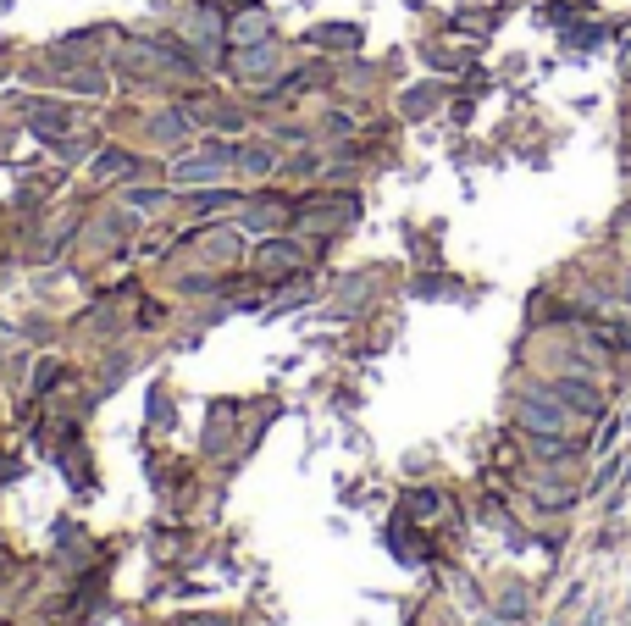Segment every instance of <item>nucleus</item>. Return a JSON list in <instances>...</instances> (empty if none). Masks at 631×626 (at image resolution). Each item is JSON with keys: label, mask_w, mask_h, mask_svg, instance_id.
I'll return each instance as SVG.
<instances>
[{"label": "nucleus", "mask_w": 631, "mask_h": 626, "mask_svg": "<svg viewBox=\"0 0 631 626\" xmlns=\"http://www.w3.org/2000/svg\"><path fill=\"white\" fill-rule=\"evenodd\" d=\"M250 261H255V272L261 277L283 283V277H299L310 266V244H299V239H261Z\"/></svg>", "instance_id": "f257e3e1"}, {"label": "nucleus", "mask_w": 631, "mask_h": 626, "mask_svg": "<svg viewBox=\"0 0 631 626\" xmlns=\"http://www.w3.org/2000/svg\"><path fill=\"white\" fill-rule=\"evenodd\" d=\"M139 167V156H128V150H106V156L95 161V178H117V172H133Z\"/></svg>", "instance_id": "4468645a"}, {"label": "nucleus", "mask_w": 631, "mask_h": 626, "mask_svg": "<svg viewBox=\"0 0 631 626\" xmlns=\"http://www.w3.org/2000/svg\"><path fill=\"white\" fill-rule=\"evenodd\" d=\"M471 626H515V621H504L499 610H482V615H471Z\"/></svg>", "instance_id": "a211bd4d"}, {"label": "nucleus", "mask_w": 631, "mask_h": 626, "mask_svg": "<svg viewBox=\"0 0 631 626\" xmlns=\"http://www.w3.org/2000/svg\"><path fill=\"white\" fill-rule=\"evenodd\" d=\"M421 56H427L438 73H465V67H471V50H449V45H438V39H432Z\"/></svg>", "instance_id": "f8f14e48"}, {"label": "nucleus", "mask_w": 631, "mask_h": 626, "mask_svg": "<svg viewBox=\"0 0 631 626\" xmlns=\"http://www.w3.org/2000/svg\"><path fill=\"white\" fill-rule=\"evenodd\" d=\"M233 167L250 172V178H272V172H277V150H272V145H239Z\"/></svg>", "instance_id": "1a4fd4ad"}, {"label": "nucleus", "mask_w": 631, "mask_h": 626, "mask_svg": "<svg viewBox=\"0 0 631 626\" xmlns=\"http://www.w3.org/2000/svg\"><path fill=\"white\" fill-rule=\"evenodd\" d=\"M626 626H631V599H626Z\"/></svg>", "instance_id": "5701e85b"}, {"label": "nucleus", "mask_w": 631, "mask_h": 626, "mask_svg": "<svg viewBox=\"0 0 631 626\" xmlns=\"http://www.w3.org/2000/svg\"><path fill=\"white\" fill-rule=\"evenodd\" d=\"M239 194H227V189H205V194H194V211H222V205H233Z\"/></svg>", "instance_id": "dca6fc26"}, {"label": "nucleus", "mask_w": 631, "mask_h": 626, "mask_svg": "<svg viewBox=\"0 0 631 626\" xmlns=\"http://www.w3.org/2000/svg\"><path fill=\"white\" fill-rule=\"evenodd\" d=\"M548 626H571V621H565V615H554V621H548Z\"/></svg>", "instance_id": "4be33fe9"}, {"label": "nucleus", "mask_w": 631, "mask_h": 626, "mask_svg": "<svg viewBox=\"0 0 631 626\" xmlns=\"http://www.w3.org/2000/svg\"><path fill=\"white\" fill-rule=\"evenodd\" d=\"M626 433H631V427H626V416H615V410H609L604 422L593 427V444H587V455H593V460L615 455V449H620V438H626Z\"/></svg>", "instance_id": "423d86ee"}, {"label": "nucleus", "mask_w": 631, "mask_h": 626, "mask_svg": "<svg viewBox=\"0 0 631 626\" xmlns=\"http://www.w3.org/2000/svg\"><path fill=\"white\" fill-rule=\"evenodd\" d=\"M620 78H626V84H631V34L620 39Z\"/></svg>", "instance_id": "6ab92c4d"}, {"label": "nucleus", "mask_w": 631, "mask_h": 626, "mask_svg": "<svg viewBox=\"0 0 631 626\" xmlns=\"http://www.w3.org/2000/svg\"><path fill=\"white\" fill-rule=\"evenodd\" d=\"M626 117H631V100H626Z\"/></svg>", "instance_id": "b1692460"}, {"label": "nucleus", "mask_w": 631, "mask_h": 626, "mask_svg": "<svg viewBox=\"0 0 631 626\" xmlns=\"http://www.w3.org/2000/svg\"><path fill=\"white\" fill-rule=\"evenodd\" d=\"M488 610H499L504 621H515V626H532V615H537V593H532V582L515 577V571H504V577L493 582V593H488Z\"/></svg>", "instance_id": "7ed1b4c3"}, {"label": "nucleus", "mask_w": 631, "mask_h": 626, "mask_svg": "<svg viewBox=\"0 0 631 626\" xmlns=\"http://www.w3.org/2000/svg\"><path fill=\"white\" fill-rule=\"evenodd\" d=\"M288 222H294V200H272V194H266V200H250L239 211L244 233H272V228H288Z\"/></svg>", "instance_id": "39448f33"}, {"label": "nucleus", "mask_w": 631, "mask_h": 626, "mask_svg": "<svg viewBox=\"0 0 631 626\" xmlns=\"http://www.w3.org/2000/svg\"><path fill=\"white\" fill-rule=\"evenodd\" d=\"M255 39H272V23H266V12H244L239 23H233V45H255Z\"/></svg>", "instance_id": "ddd939ff"}, {"label": "nucleus", "mask_w": 631, "mask_h": 626, "mask_svg": "<svg viewBox=\"0 0 631 626\" xmlns=\"http://www.w3.org/2000/svg\"><path fill=\"white\" fill-rule=\"evenodd\" d=\"M161 200H167L161 189H133L128 194V205H139V211H150V205H161Z\"/></svg>", "instance_id": "f3484780"}, {"label": "nucleus", "mask_w": 631, "mask_h": 626, "mask_svg": "<svg viewBox=\"0 0 631 626\" xmlns=\"http://www.w3.org/2000/svg\"><path fill=\"white\" fill-rule=\"evenodd\" d=\"M310 45L316 50H355L360 28L355 23H322V28H310Z\"/></svg>", "instance_id": "6e6552de"}, {"label": "nucleus", "mask_w": 631, "mask_h": 626, "mask_svg": "<svg viewBox=\"0 0 631 626\" xmlns=\"http://www.w3.org/2000/svg\"><path fill=\"white\" fill-rule=\"evenodd\" d=\"M438 100H443V84H416V89H405L399 111H405V117L416 122V117H427V111H438Z\"/></svg>", "instance_id": "9b49d317"}, {"label": "nucleus", "mask_w": 631, "mask_h": 626, "mask_svg": "<svg viewBox=\"0 0 631 626\" xmlns=\"http://www.w3.org/2000/svg\"><path fill=\"white\" fill-rule=\"evenodd\" d=\"M233 156H239L233 145H216V139H211V145H205L200 156H183V161H172V167H167V178H172V183H183V189H194V183H211V178H222V172L233 167Z\"/></svg>", "instance_id": "f03ea898"}, {"label": "nucleus", "mask_w": 631, "mask_h": 626, "mask_svg": "<svg viewBox=\"0 0 631 626\" xmlns=\"http://www.w3.org/2000/svg\"><path fill=\"white\" fill-rule=\"evenodd\" d=\"M626 156H631V117H626Z\"/></svg>", "instance_id": "412c9836"}, {"label": "nucleus", "mask_w": 631, "mask_h": 626, "mask_svg": "<svg viewBox=\"0 0 631 626\" xmlns=\"http://www.w3.org/2000/svg\"><path fill=\"white\" fill-rule=\"evenodd\" d=\"M560 39H565L571 50H582V56H587V50H604L609 23H565V28H560Z\"/></svg>", "instance_id": "9d476101"}, {"label": "nucleus", "mask_w": 631, "mask_h": 626, "mask_svg": "<svg viewBox=\"0 0 631 626\" xmlns=\"http://www.w3.org/2000/svg\"><path fill=\"white\" fill-rule=\"evenodd\" d=\"M571 626H609V604H598V599L582 604V610L571 615Z\"/></svg>", "instance_id": "2eb2a0df"}, {"label": "nucleus", "mask_w": 631, "mask_h": 626, "mask_svg": "<svg viewBox=\"0 0 631 626\" xmlns=\"http://www.w3.org/2000/svg\"><path fill=\"white\" fill-rule=\"evenodd\" d=\"M399 516L421 521V527H443V521H460V516H454L449 488H410V494L399 499Z\"/></svg>", "instance_id": "20e7f679"}, {"label": "nucleus", "mask_w": 631, "mask_h": 626, "mask_svg": "<svg viewBox=\"0 0 631 626\" xmlns=\"http://www.w3.org/2000/svg\"><path fill=\"white\" fill-rule=\"evenodd\" d=\"M604 250H609V261H615V266H631V200L620 205L615 222H609V244H604Z\"/></svg>", "instance_id": "0eeeda50"}, {"label": "nucleus", "mask_w": 631, "mask_h": 626, "mask_svg": "<svg viewBox=\"0 0 631 626\" xmlns=\"http://www.w3.org/2000/svg\"><path fill=\"white\" fill-rule=\"evenodd\" d=\"M620 482H626V488H631V449H626V477H620Z\"/></svg>", "instance_id": "aec40b11"}]
</instances>
